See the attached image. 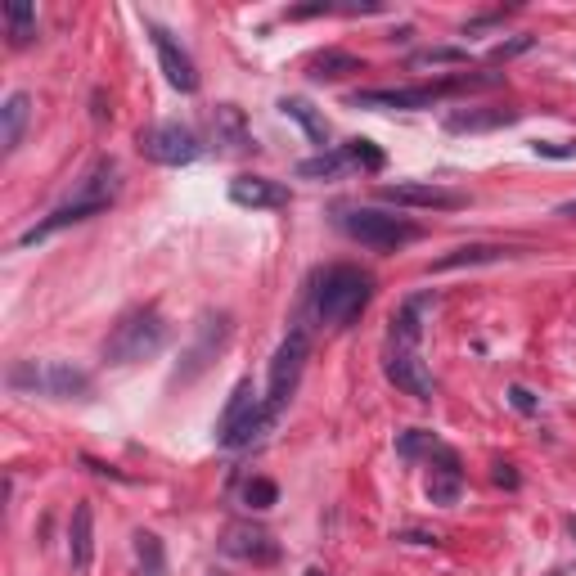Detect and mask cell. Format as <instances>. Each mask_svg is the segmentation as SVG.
Returning <instances> with one entry per match:
<instances>
[{
  "mask_svg": "<svg viewBox=\"0 0 576 576\" xmlns=\"http://www.w3.org/2000/svg\"><path fill=\"white\" fill-rule=\"evenodd\" d=\"M369 297H374V275L338 261V266H324L320 275L311 279V288H306V311H311V320L324 324V329H351V324L365 315Z\"/></svg>",
  "mask_w": 576,
  "mask_h": 576,
  "instance_id": "1",
  "label": "cell"
},
{
  "mask_svg": "<svg viewBox=\"0 0 576 576\" xmlns=\"http://www.w3.org/2000/svg\"><path fill=\"white\" fill-rule=\"evenodd\" d=\"M117 189H122V171H117V162H95V171H90L86 180L77 185V194L68 198V203H59L45 221H36L32 230H23L18 234V248H32V243H41V239H50V234H59V230H68V225H77V221H90V216H99V212H108V203L117 198Z\"/></svg>",
  "mask_w": 576,
  "mask_h": 576,
  "instance_id": "2",
  "label": "cell"
},
{
  "mask_svg": "<svg viewBox=\"0 0 576 576\" xmlns=\"http://www.w3.org/2000/svg\"><path fill=\"white\" fill-rule=\"evenodd\" d=\"M5 383L14 387V392L50 396V401H90V396H95L90 369L72 365V360H14Z\"/></svg>",
  "mask_w": 576,
  "mask_h": 576,
  "instance_id": "3",
  "label": "cell"
},
{
  "mask_svg": "<svg viewBox=\"0 0 576 576\" xmlns=\"http://www.w3.org/2000/svg\"><path fill=\"white\" fill-rule=\"evenodd\" d=\"M167 338H171V329L158 306H135L104 338V360L108 365H140V360L158 356V351L167 347Z\"/></svg>",
  "mask_w": 576,
  "mask_h": 576,
  "instance_id": "4",
  "label": "cell"
},
{
  "mask_svg": "<svg viewBox=\"0 0 576 576\" xmlns=\"http://www.w3.org/2000/svg\"><path fill=\"white\" fill-rule=\"evenodd\" d=\"M270 428H275V414L266 410V401H261L257 392H252V383L248 378L234 383L230 401H225L221 419H216V441H221L225 450H243V446L266 437Z\"/></svg>",
  "mask_w": 576,
  "mask_h": 576,
  "instance_id": "5",
  "label": "cell"
},
{
  "mask_svg": "<svg viewBox=\"0 0 576 576\" xmlns=\"http://www.w3.org/2000/svg\"><path fill=\"white\" fill-rule=\"evenodd\" d=\"M338 225L347 239L365 243V248H374V252H396L419 239V225L414 221L378 212V207H338Z\"/></svg>",
  "mask_w": 576,
  "mask_h": 576,
  "instance_id": "6",
  "label": "cell"
},
{
  "mask_svg": "<svg viewBox=\"0 0 576 576\" xmlns=\"http://www.w3.org/2000/svg\"><path fill=\"white\" fill-rule=\"evenodd\" d=\"M306 356H311V324L297 320L293 329H288V338L279 342L275 360H270V378H266V410L275 414V419L288 410V401H293L297 383H302Z\"/></svg>",
  "mask_w": 576,
  "mask_h": 576,
  "instance_id": "7",
  "label": "cell"
},
{
  "mask_svg": "<svg viewBox=\"0 0 576 576\" xmlns=\"http://www.w3.org/2000/svg\"><path fill=\"white\" fill-rule=\"evenodd\" d=\"M140 153L149 162H158V167H189V162L203 153V144H198V135L189 131V126L158 122V126H149V131H140Z\"/></svg>",
  "mask_w": 576,
  "mask_h": 576,
  "instance_id": "8",
  "label": "cell"
},
{
  "mask_svg": "<svg viewBox=\"0 0 576 576\" xmlns=\"http://www.w3.org/2000/svg\"><path fill=\"white\" fill-rule=\"evenodd\" d=\"M225 342H230V311H207L203 320H198L194 342H189V351H185V365L171 374V383H194L216 360V351H221Z\"/></svg>",
  "mask_w": 576,
  "mask_h": 576,
  "instance_id": "9",
  "label": "cell"
},
{
  "mask_svg": "<svg viewBox=\"0 0 576 576\" xmlns=\"http://www.w3.org/2000/svg\"><path fill=\"white\" fill-rule=\"evenodd\" d=\"M378 198L396 207H423V212H455L468 203V194L446 185H428V180H396V185H378Z\"/></svg>",
  "mask_w": 576,
  "mask_h": 576,
  "instance_id": "10",
  "label": "cell"
},
{
  "mask_svg": "<svg viewBox=\"0 0 576 576\" xmlns=\"http://www.w3.org/2000/svg\"><path fill=\"white\" fill-rule=\"evenodd\" d=\"M446 95V86H378V90H356L347 99L351 108H396V113H414V108H432Z\"/></svg>",
  "mask_w": 576,
  "mask_h": 576,
  "instance_id": "11",
  "label": "cell"
},
{
  "mask_svg": "<svg viewBox=\"0 0 576 576\" xmlns=\"http://www.w3.org/2000/svg\"><path fill=\"white\" fill-rule=\"evenodd\" d=\"M221 549L230 558L252 563V567H270L279 558V540L270 536L266 527H257V522H230L225 536H221Z\"/></svg>",
  "mask_w": 576,
  "mask_h": 576,
  "instance_id": "12",
  "label": "cell"
},
{
  "mask_svg": "<svg viewBox=\"0 0 576 576\" xmlns=\"http://www.w3.org/2000/svg\"><path fill=\"white\" fill-rule=\"evenodd\" d=\"M383 369H387V378H392L405 396H414V401H432V392H437V383H432L419 347H387Z\"/></svg>",
  "mask_w": 576,
  "mask_h": 576,
  "instance_id": "13",
  "label": "cell"
},
{
  "mask_svg": "<svg viewBox=\"0 0 576 576\" xmlns=\"http://www.w3.org/2000/svg\"><path fill=\"white\" fill-rule=\"evenodd\" d=\"M459 495H464V464H459V455L441 441L428 455V500L450 509V504H459Z\"/></svg>",
  "mask_w": 576,
  "mask_h": 576,
  "instance_id": "14",
  "label": "cell"
},
{
  "mask_svg": "<svg viewBox=\"0 0 576 576\" xmlns=\"http://www.w3.org/2000/svg\"><path fill=\"white\" fill-rule=\"evenodd\" d=\"M144 27H149V36H153V50H158L162 77H167L171 86L180 90V95H194V90H198V68H194V59L180 50L176 36H171L167 27H158V23H144Z\"/></svg>",
  "mask_w": 576,
  "mask_h": 576,
  "instance_id": "15",
  "label": "cell"
},
{
  "mask_svg": "<svg viewBox=\"0 0 576 576\" xmlns=\"http://www.w3.org/2000/svg\"><path fill=\"white\" fill-rule=\"evenodd\" d=\"M90 558H95V504L77 500V509H72V518H68V567H72V576H86Z\"/></svg>",
  "mask_w": 576,
  "mask_h": 576,
  "instance_id": "16",
  "label": "cell"
},
{
  "mask_svg": "<svg viewBox=\"0 0 576 576\" xmlns=\"http://www.w3.org/2000/svg\"><path fill=\"white\" fill-rule=\"evenodd\" d=\"M230 203L252 207V212H270V207H288V189L270 176H234L230 180Z\"/></svg>",
  "mask_w": 576,
  "mask_h": 576,
  "instance_id": "17",
  "label": "cell"
},
{
  "mask_svg": "<svg viewBox=\"0 0 576 576\" xmlns=\"http://www.w3.org/2000/svg\"><path fill=\"white\" fill-rule=\"evenodd\" d=\"M212 140L221 144V153H248L252 149V135H248V122H243V108L239 104H216V113H212Z\"/></svg>",
  "mask_w": 576,
  "mask_h": 576,
  "instance_id": "18",
  "label": "cell"
},
{
  "mask_svg": "<svg viewBox=\"0 0 576 576\" xmlns=\"http://www.w3.org/2000/svg\"><path fill=\"white\" fill-rule=\"evenodd\" d=\"M27 122H32V99H27V90H14L5 99V108H0V149L14 153L23 144Z\"/></svg>",
  "mask_w": 576,
  "mask_h": 576,
  "instance_id": "19",
  "label": "cell"
},
{
  "mask_svg": "<svg viewBox=\"0 0 576 576\" xmlns=\"http://www.w3.org/2000/svg\"><path fill=\"white\" fill-rule=\"evenodd\" d=\"M279 113H284V117H293V122L306 131V140H311L320 153H324V149H333V144H329V122H324V117L315 113V108L306 104V99L284 95V99H279Z\"/></svg>",
  "mask_w": 576,
  "mask_h": 576,
  "instance_id": "20",
  "label": "cell"
},
{
  "mask_svg": "<svg viewBox=\"0 0 576 576\" xmlns=\"http://www.w3.org/2000/svg\"><path fill=\"white\" fill-rule=\"evenodd\" d=\"M518 117V108H468L446 117V131H495V126H513Z\"/></svg>",
  "mask_w": 576,
  "mask_h": 576,
  "instance_id": "21",
  "label": "cell"
},
{
  "mask_svg": "<svg viewBox=\"0 0 576 576\" xmlns=\"http://www.w3.org/2000/svg\"><path fill=\"white\" fill-rule=\"evenodd\" d=\"M513 248H500V243H468V248H455L446 257H437L428 270H459V266H486V261H504Z\"/></svg>",
  "mask_w": 576,
  "mask_h": 576,
  "instance_id": "22",
  "label": "cell"
},
{
  "mask_svg": "<svg viewBox=\"0 0 576 576\" xmlns=\"http://www.w3.org/2000/svg\"><path fill=\"white\" fill-rule=\"evenodd\" d=\"M342 171H356L342 144H333V149H324V153H315V158L297 162V176H306V180H333V176H342Z\"/></svg>",
  "mask_w": 576,
  "mask_h": 576,
  "instance_id": "23",
  "label": "cell"
},
{
  "mask_svg": "<svg viewBox=\"0 0 576 576\" xmlns=\"http://www.w3.org/2000/svg\"><path fill=\"white\" fill-rule=\"evenodd\" d=\"M5 27H9V45H32L36 36V5H27V0H9L5 5Z\"/></svg>",
  "mask_w": 576,
  "mask_h": 576,
  "instance_id": "24",
  "label": "cell"
},
{
  "mask_svg": "<svg viewBox=\"0 0 576 576\" xmlns=\"http://www.w3.org/2000/svg\"><path fill=\"white\" fill-rule=\"evenodd\" d=\"M365 63L356 59V54H347V50H324V54H315L311 59V81H338V77H347V72H360Z\"/></svg>",
  "mask_w": 576,
  "mask_h": 576,
  "instance_id": "25",
  "label": "cell"
},
{
  "mask_svg": "<svg viewBox=\"0 0 576 576\" xmlns=\"http://www.w3.org/2000/svg\"><path fill=\"white\" fill-rule=\"evenodd\" d=\"M135 558H140V576L167 572V554H162V540L153 531H135Z\"/></svg>",
  "mask_w": 576,
  "mask_h": 576,
  "instance_id": "26",
  "label": "cell"
},
{
  "mask_svg": "<svg viewBox=\"0 0 576 576\" xmlns=\"http://www.w3.org/2000/svg\"><path fill=\"white\" fill-rule=\"evenodd\" d=\"M459 63H468V50L459 45H428L410 54V68H459Z\"/></svg>",
  "mask_w": 576,
  "mask_h": 576,
  "instance_id": "27",
  "label": "cell"
},
{
  "mask_svg": "<svg viewBox=\"0 0 576 576\" xmlns=\"http://www.w3.org/2000/svg\"><path fill=\"white\" fill-rule=\"evenodd\" d=\"M342 149H347V158H351V167L356 171H383V149H378L374 140H347L342 144Z\"/></svg>",
  "mask_w": 576,
  "mask_h": 576,
  "instance_id": "28",
  "label": "cell"
},
{
  "mask_svg": "<svg viewBox=\"0 0 576 576\" xmlns=\"http://www.w3.org/2000/svg\"><path fill=\"white\" fill-rule=\"evenodd\" d=\"M441 441L432 437V432H419V428H410V432H401L396 437V455H405V459H419V455H432Z\"/></svg>",
  "mask_w": 576,
  "mask_h": 576,
  "instance_id": "29",
  "label": "cell"
},
{
  "mask_svg": "<svg viewBox=\"0 0 576 576\" xmlns=\"http://www.w3.org/2000/svg\"><path fill=\"white\" fill-rule=\"evenodd\" d=\"M279 500V486L270 482V477H252L248 486H243V504H248V509H270V504Z\"/></svg>",
  "mask_w": 576,
  "mask_h": 576,
  "instance_id": "30",
  "label": "cell"
},
{
  "mask_svg": "<svg viewBox=\"0 0 576 576\" xmlns=\"http://www.w3.org/2000/svg\"><path fill=\"white\" fill-rule=\"evenodd\" d=\"M531 45H536V36H513V41H500V45H495L491 59H495V63H504V59H513V54L531 50Z\"/></svg>",
  "mask_w": 576,
  "mask_h": 576,
  "instance_id": "31",
  "label": "cell"
},
{
  "mask_svg": "<svg viewBox=\"0 0 576 576\" xmlns=\"http://www.w3.org/2000/svg\"><path fill=\"white\" fill-rule=\"evenodd\" d=\"M531 149H536L540 158H576V140H567V144H558V140H536Z\"/></svg>",
  "mask_w": 576,
  "mask_h": 576,
  "instance_id": "32",
  "label": "cell"
},
{
  "mask_svg": "<svg viewBox=\"0 0 576 576\" xmlns=\"http://www.w3.org/2000/svg\"><path fill=\"white\" fill-rule=\"evenodd\" d=\"M509 401H513V405H518V410H522V414H536V396H531V392H527V387H509Z\"/></svg>",
  "mask_w": 576,
  "mask_h": 576,
  "instance_id": "33",
  "label": "cell"
},
{
  "mask_svg": "<svg viewBox=\"0 0 576 576\" xmlns=\"http://www.w3.org/2000/svg\"><path fill=\"white\" fill-rule=\"evenodd\" d=\"M495 486H518V473H513V464H495Z\"/></svg>",
  "mask_w": 576,
  "mask_h": 576,
  "instance_id": "34",
  "label": "cell"
},
{
  "mask_svg": "<svg viewBox=\"0 0 576 576\" xmlns=\"http://www.w3.org/2000/svg\"><path fill=\"white\" fill-rule=\"evenodd\" d=\"M396 540H405V545H437V536H428V531H405Z\"/></svg>",
  "mask_w": 576,
  "mask_h": 576,
  "instance_id": "35",
  "label": "cell"
},
{
  "mask_svg": "<svg viewBox=\"0 0 576 576\" xmlns=\"http://www.w3.org/2000/svg\"><path fill=\"white\" fill-rule=\"evenodd\" d=\"M558 216H567V221H576V198H567V203H558Z\"/></svg>",
  "mask_w": 576,
  "mask_h": 576,
  "instance_id": "36",
  "label": "cell"
},
{
  "mask_svg": "<svg viewBox=\"0 0 576 576\" xmlns=\"http://www.w3.org/2000/svg\"><path fill=\"white\" fill-rule=\"evenodd\" d=\"M306 576H329V572H324V567H306Z\"/></svg>",
  "mask_w": 576,
  "mask_h": 576,
  "instance_id": "37",
  "label": "cell"
}]
</instances>
